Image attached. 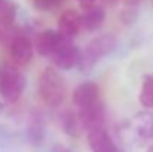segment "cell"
<instances>
[{
	"instance_id": "cell-1",
	"label": "cell",
	"mask_w": 153,
	"mask_h": 152,
	"mask_svg": "<svg viewBox=\"0 0 153 152\" xmlns=\"http://www.w3.org/2000/svg\"><path fill=\"white\" fill-rule=\"evenodd\" d=\"M39 94L40 99L48 106H59L67 94L65 81L58 70L53 67H46L39 76Z\"/></svg>"
},
{
	"instance_id": "cell-2",
	"label": "cell",
	"mask_w": 153,
	"mask_h": 152,
	"mask_svg": "<svg viewBox=\"0 0 153 152\" xmlns=\"http://www.w3.org/2000/svg\"><path fill=\"white\" fill-rule=\"evenodd\" d=\"M117 45V39L113 34H100L94 37L83 51H80L77 67L80 72H89L102 57L113 52Z\"/></svg>"
},
{
	"instance_id": "cell-3",
	"label": "cell",
	"mask_w": 153,
	"mask_h": 152,
	"mask_svg": "<svg viewBox=\"0 0 153 152\" xmlns=\"http://www.w3.org/2000/svg\"><path fill=\"white\" fill-rule=\"evenodd\" d=\"M25 84V76L13 64H0V97L3 100L9 103L16 101L22 96Z\"/></svg>"
},
{
	"instance_id": "cell-4",
	"label": "cell",
	"mask_w": 153,
	"mask_h": 152,
	"mask_svg": "<svg viewBox=\"0 0 153 152\" xmlns=\"http://www.w3.org/2000/svg\"><path fill=\"white\" fill-rule=\"evenodd\" d=\"M129 131L132 137L141 143L153 139V113L149 110L138 112L129 122Z\"/></svg>"
},
{
	"instance_id": "cell-5",
	"label": "cell",
	"mask_w": 153,
	"mask_h": 152,
	"mask_svg": "<svg viewBox=\"0 0 153 152\" xmlns=\"http://www.w3.org/2000/svg\"><path fill=\"white\" fill-rule=\"evenodd\" d=\"M77 116H79L82 130L92 131V130H97V128H102L104 121H105L104 104L98 100L97 103H94L88 107L77 109Z\"/></svg>"
},
{
	"instance_id": "cell-6",
	"label": "cell",
	"mask_w": 153,
	"mask_h": 152,
	"mask_svg": "<svg viewBox=\"0 0 153 152\" xmlns=\"http://www.w3.org/2000/svg\"><path fill=\"white\" fill-rule=\"evenodd\" d=\"M80 49L71 43L70 39H64L58 49L52 54V61L59 70H70L77 66Z\"/></svg>"
},
{
	"instance_id": "cell-7",
	"label": "cell",
	"mask_w": 153,
	"mask_h": 152,
	"mask_svg": "<svg viewBox=\"0 0 153 152\" xmlns=\"http://www.w3.org/2000/svg\"><path fill=\"white\" fill-rule=\"evenodd\" d=\"M10 58L15 64L18 66H25L31 61L33 54H34V46L31 43V40L24 36V34H18L12 39L10 42Z\"/></svg>"
},
{
	"instance_id": "cell-8",
	"label": "cell",
	"mask_w": 153,
	"mask_h": 152,
	"mask_svg": "<svg viewBox=\"0 0 153 152\" xmlns=\"http://www.w3.org/2000/svg\"><path fill=\"white\" fill-rule=\"evenodd\" d=\"M71 100L77 109L88 107V106H91V104H94L100 100V88L95 82L85 81L74 88Z\"/></svg>"
},
{
	"instance_id": "cell-9",
	"label": "cell",
	"mask_w": 153,
	"mask_h": 152,
	"mask_svg": "<svg viewBox=\"0 0 153 152\" xmlns=\"http://www.w3.org/2000/svg\"><path fill=\"white\" fill-rule=\"evenodd\" d=\"M82 28V15L74 9H67L58 19V31L65 39H73Z\"/></svg>"
},
{
	"instance_id": "cell-10",
	"label": "cell",
	"mask_w": 153,
	"mask_h": 152,
	"mask_svg": "<svg viewBox=\"0 0 153 152\" xmlns=\"http://www.w3.org/2000/svg\"><path fill=\"white\" fill-rule=\"evenodd\" d=\"M86 140H88V145L92 152H123L120 148L116 146L111 136L104 128L88 131Z\"/></svg>"
},
{
	"instance_id": "cell-11",
	"label": "cell",
	"mask_w": 153,
	"mask_h": 152,
	"mask_svg": "<svg viewBox=\"0 0 153 152\" xmlns=\"http://www.w3.org/2000/svg\"><path fill=\"white\" fill-rule=\"evenodd\" d=\"M65 37L59 34L58 30H43L36 37V49L42 57H52V54L58 49Z\"/></svg>"
},
{
	"instance_id": "cell-12",
	"label": "cell",
	"mask_w": 153,
	"mask_h": 152,
	"mask_svg": "<svg viewBox=\"0 0 153 152\" xmlns=\"http://www.w3.org/2000/svg\"><path fill=\"white\" fill-rule=\"evenodd\" d=\"M85 12L82 13V27L88 31H95L98 30L104 22L105 18V10L100 4H92L86 9H83Z\"/></svg>"
},
{
	"instance_id": "cell-13",
	"label": "cell",
	"mask_w": 153,
	"mask_h": 152,
	"mask_svg": "<svg viewBox=\"0 0 153 152\" xmlns=\"http://www.w3.org/2000/svg\"><path fill=\"white\" fill-rule=\"evenodd\" d=\"M59 124H61L64 133H67L71 137H77L82 133V125H80L79 116L73 110H68V109L64 110L59 115Z\"/></svg>"
},
{
	"instance_id": "cell-14",
	"label": "cell",
	"mask_w": 153,
	"mask_h": 152,
	"mask_svg": "<svg viewBox=\"0 0 153 152\" xmlns=\"http://www.w3.org/2000/svg\"><path fill=\"white\" fill-rule=\"evenodd\" d=\"M138 100L144 109H153V75H146L143 78Z\"/></svg>"
},
{
	"instance_id": "cell-15",
	"label": "cell",
	"mask_w": 153,
	"mask_h": 152,
	"mask_svg": "<svg viewBox=\"0 0 153 152\" xmlns=\"http://www.w3.org/2000/svg\"><path fill=\"white\" fill-rule=\"evenodd\" d=\"M15 13H16V6L10 0H3L0 4V24L4 27H9L15 21Z\"/></svg>"
},
{
	"instance_id": "cell-16",
	"label": "cell",
	"mask_w": 153,
	"mask_h": 152,
	"mask_svg": "<svg viewBox=\"0 0 153 152\" xmlns=\"http://www.w3.org/2000/svg\"><path fill=\"white\" fill-rule=\"evenodd\" d=\"M64 3V0H33L34 7H37L39 10L48 12V10H53L58 6H61Z\"/></svg>"
},
{
	"instance_id": "cell-17",
	"label": "cell",
	"mask_w": 153,
	"mask_h": 152,
	"mask_svg": "<svg viewBox=\"0 0 153 152\" xmlns=\"http://www.w3.org/2000/svg\"><path fill=\"white\" fill-rule=\"evenodd\" d=\"M51 152H71L70 149H67L65 146H62V145H59V143H56V145H53L51 148Z\"/></svg>"
},
{
	"instance_id": "cell-18",
	"label": "cell",
	"mask_w": 153,
	"mask_h": 152,
	"mask_svg": "<svg viewBox=\"0 0 153 152\" xmlns=\"http://www.w3.org/2000/svg\"><path fill=\"white\" fill-rule=\"evenodd\" d=\"M77 1H79V4H80L83 9H86V7H89V6L95 4V1H97V0H77Z\"/></svg>"
},
{
	"instance_id": "cell-19",
	"label": "cell",
	"mask_w": 153,
	"mask_h": 152,
	"mask_svg": "<svg viewBox=\"0 0 153 152\" xmlns=\"http://www.w3.org/2000/svg\"><path fill=\"white\" fill-rule=\"evenodd\" d=\"M140 1H141V0H125V4H126V6H134V7H135Z\"/></svg>"
},
{
	"instance_id": "cell-20",
	"label": "cell",
	"mask_w": 153,
	"mask_h": 152,
	"mask_svg": "<svg viewBox=\"0 0 153 152\" xmlns=\"http://www.w3.org/2000/svg\"><path fill=\"white\" fill-rule=\"evenodd\" d=\"M4 34H6V31H4V25H1V24H0V43L3 42V39H4Z\"/></svg>"
},
{
	"instance_id": "cell-21",
	"label": "cell",
	"mask_w": 153,
	"mask_h": 152,
	"mask_svg": "<svg viewBox=\"0 0 153 152\" xmlns=\"http://www.w3.org/2000/svg\"><path fill=\"white\" fill-rule=\"evenodd\" d=\"M102 1H104V3H107V4H110V6H111V4H116V3H117V1H119V0H102Z\"/></svg>"
},
{
	"instance_id": "cell-22",
	"label": "cell",
	"mask_w": 153,
	"mask_h": 152,
	"mask_svg": "<svg viewBox=\"0 0 153 152\" xmlns=\"http://www.w3.org/2000/svg\"><path fill=\"white\" fill-rule=\"evenodd\" d=\"M147 152H153V143L149 146V148H147Z\"/></svg>"
},
{
	"instance_id": "cell-23",
	"label": "cell",
	"mask_w": 153,
	"mask_h": 152,
	"mask_svg": "<svg viewBox=\"0 0 153 152\" xmlns=\"http://www.w3.org/2000/svg\"><path fill=\"white\" fill-rule=\"evenodd\" d=\"M1 3H3V0H0V4H1Z\"/></svg>"
}]
</instances>
